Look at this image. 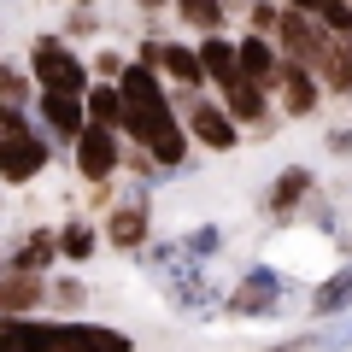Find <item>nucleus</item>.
Wrapping results in <instances>:
<instances>
[{
    "label": "nucleus",
    "mask_w": 352,
    "mask_h": 352,
    "mask_svg": "<svg viewBox=\"0 0 352 352\" xmlns=\"http://www.w3.org/2000/svg\"><path fill=\"white\" fill-rule=\"evenodd\" d=\"M0 352H135L129 329L88 323V317H6Z\"/></svg>",
    "instance_id": "obj_1"
},
{
    "label": "nucleus",
    "mask_w": 352,
    "mask_h": 352,
    "mask_svg": "<svg viewBox=\"0 0 352 352\" xmlns=\"http://www.w3.org/2000/svg\"><path fill=\"white\" fill-rule=\"evenodd\" d=\"M118 135H124L129 147L153 153L164 170H188V159H194V141H188V129H182V112L170 106V88H164L159 100H147V106H129Z\"/></svg>",
    "instance_id": "obj_2"
},
{
    "label": "nucleus",
    "mask_w": 352,
    "mask_h": 352,
    "mask_svg": "<svg viewBox=\"0 0 352 352\" xmlns=\"http://www.w3.org/2000/svg\"><path fill=\"white\" fill-rule=\"evenodd\" d=\"M170 106L182 112V129H188V141L200 153H241L247 129L229 118V106L217 94H206V88H170Z\"/></svg>",
    "instance_id": "obj_3"
},
{
    "label": "nucleus",
    "mask_w": 352,
    "mask_h": 352,
    "mask_svg": "<svg viewBox=\"0 0 352 352\" xmlns=\"http://www.w3.org/2000/svg\"><path fill=\"white\" fill-rule=\"evenodd\" d=\"M24 65H30V76H36V88H65V94H82V88L94 82V76H88L82 47H76V41H65L59 30H47V36L30 41Z\"/></svg>",
    "instance_id": "obj_4"
},
{
    "label": "nucleus",
    "mask_w": 352,
    "mask_h": 352,
    "mask_svg": "<svg viewBox=\"0 0 352 352\" xmlns=\"http://www.w3.org/2000/svg\"><path fill=\"white\" fill-rule=\"evenodd\" d=\"M100 241L112 252H141L153 241V206H147V188H129L118 194L112 206L100 212Z\"/></svg>",
    "instance_id": "obj_5"
},
{
    "label": "nucleus",
    "mask_w": 352,
    "mask_h": 352,
    "mask_svg": "<svg viewBox=\"0 0 352 352\" xmlns=\"http://www.w3.org/2000/svg\"><path fill=\"white\" fill-rule=\"evenodd\" d=\"M71 164H76V176H82L88 188L118 182V170H124V135L106 129V124H88L82 135L71 141Z\"/></svg>",
    "instance_id": "obj_6"
},
{
    "label": "nucleus",
    "mask_w": 352,
    "mask_h": 352,
    "mask_svg": "<svg viewBox=\"0 0 352 352\" xmlns=\"http://www.w3.org/2000/svg\"><path fill=\"white\" fill-rule=\"evenodd\" d=\"M282 288H288V276H282L276 264H252V270L235 276V288L223 294V311L229 317H276L282 311Z\"/></svg>",
    "instance_id": "obj_7"
},
{
    "label": "nucleus",
    "mask_w": 352,
    "mask_h": 352,
    "mask_svg": "<svg viewBox=\"0 0 352 352\" xmlns=\"http://www.w3.org/2000/svg\"><path fill=\"white\" fill-rule=\"evenodd\" d=\"M282 6H288V0H282ZM270 41L282 47V59H288V65H305V71H323V59H329V41H335V36H329V30L317 24L311 12H294V6H288Z\"/></svg>",
    "instance_id": "obj_8"
},
{
    "label": "nucleus",
    "mask_w": 352,
    "mask_h": 352,
    "mask_svg": "<svg viewBox=\"0 0 352 352\" xmlns=\"http://www.w3.org/2000/svg\"><path fill=\"white\" fill-rule=\"evenodd\" d=\"M30 112H36V129L53 141V147H71L76 135L88 129V112H82V94H65V88H36V100H30Z\"/></svg>",
    "instance_id": "obj_9"
},
{
    "label": "nucleus",
    "mask_w": 352,
    "mask_h": 352,
    "mask_svg": "<svg viewBox=\"0 0 352 352\" xmlns=\"http://www.w3.org/2000/svg\"><path fill=\"white\" fill-rule=\"evenodd\" d=\"M47 164H53V141L41 135V129H30V135H6V141H0V188H30Z\"/></svg>",
    "instance_id": "obj_10"
},
{
    "label": "nucleus",
    "mask_w": 352,
    "mask_h": 352,
    "mask_svg": "<svg viewBox=\"0 0 352 352\" xmlns=\"http://www.w3.org/2000/svg\"><path fill=\"white\" fill-rule=\"evenodd\" d=\"M311 200H317V170L311 164H282L270 176V188H264V217L270 223H294Z\"/></svg>",
    "instance_id": "obj_11"
},
{
    "label": "nucleus",
    "mask_w": 352,
    "mask_h": 352,
    "mask_svg": "<svg viewBox=\"0 0 352 352\" xmlns=\"http://www.w3.org/2000/svg\"><path fill=\"white\" fill-rule=\"evenodd\" d=\"M270 100H276L282 118L300 124V118H317V106H323L329 94H323V82H317V71H305V65H282V82H276Z\"/></svg>",
    "instance_id": "obj_12"
},
{
    "label": "nucleus",
    "mask_w": 352,
    "mask_h": 352,
    "mask_svg": "<svg viewBox=\"0 0 352 352\" xmlns=\"http://www.w3.org/2000/svg\"><path fill=\"white\" fill-rule=\"evenodd\" d=\"M47 311V276H30L18 264L0 270V323L6 317H41Z\"/></svg>",
    "instance_id": "obj_13"
},
{
    "label": "nucleus",
    "mask_w": 352,
    "mask_h": 352,
    "mask_svg": "<svg viewBox=\"0 0 352 352\" xmlns=\"http://www.w3.org/2000/svg\"><path fill=\"white\" fill-rule=\"evenodd\" d=\"M235 59H241V76H247V82H258V88H270V94H276V82H282V47L270 36H252V30H241L235 36Z\"/></svg>",
    "instance_id": "obj_14"
},
{
    "label": "nucleus",
    "mask_w": 352,
    "mask_h": 352,
    "mask_svg": "<svg viewBox=\"0 0 352 352\" xmlns=\"http://www.w3.org/2000/svg\"><path fill=\"white\" fill-rule=\"evenodd\" d=\"M6 264H18V270H30V276H53V270H59V229L53 223L24 229V241L6 252Z\"/></svg>",
    "instance_id": "obj_15"
},
{
    "label": "nucleus",
    "mask_w": 352,
    "mask_h": 352,
    "mask_svg": "<svg viewBox=\"0 0 352 352\" xmlns=\"http://www.w3.org/2000/svg\"><path fill=\"white\" fill-rule=\"evenodd\" d=\"M194 47H200V65H206V88H217V94H223V88L241 82V59H235V36H229V30L200 36Z\"/></svg>",
    "instance_id": "obj_16"
},
{
    "label": "nucleus",
    "mask_w": 352,
    "mask_h": 352,
    "mask_svg": "<svg viewBox=\"0 0 352 352\" xmlns=\"http://www.w3.org/2000/svg\"><path fill=\"white\" fill-rule=\"evenodd\" d=\"M159 76H164V88H206V65H200V47H194V41H176V36H164V53H159Z\"/></svg>",
    "instance_id": "obj_17"
},
{
    "label": "nucleus",
    "mask_w": 352,
    "mask_h": 352,
    "mask_svg": "<svg viewBox=\"0 0 352 352\" xmlns=\"http://www.w3.org/2000/svg\"><path fill=\"white\" fill-rule=\"evenodd\" d=\"M53 229H59V264H88L106 247L100 241V217H88V212L65 217V223H53Z\"/></svg>",
    "instance_id": "obj_18"
},
{
    "label": "nucleus",
    "mask_w": 352,
    "mask_h": 352,
    "mask_svg": "<svg viewBox=\"0 0 352 352\" xmlns=\"http://www.w3.org/2000/svg\"><path fill=\"white\" fill-rule=\"evenodd\" d=\"M170 18L188 30L194 41H200V36H217V30L235 24V18L223 12V0H170Z\"/></svg>",
    "instance_id": "obj_19"
},
{
    "label": "nucleus",
    "mask_w": 352,
    "mask_h": 352,
    "mask_svg": "<svg viewBox=\"0 0 352 352\" xmlns=\"http://www.w3.org/2000/svg\"><path fill=\"white\" fill-rule=\"evenodd\" d=\"M340 311H352V258L335 264V270L311 288V317L317 323H323V317H340Z\"/></svg>",
    "instance_id": "obj_20"
},
{
    "label": "nucleus",
    "mask_w": 352,
    "mask_h": 352,
    "mask_svg": "<svg viewBox=\"0 0 352 352\" xmlns=\"http://www.w3.org/2000/svg\"><path fill=\"white\" fill-rule=\"evenodd\" d=\"M82 112L88 124H106V129H124V94H118V82H88L82 88Z\"/></svg>",
    "instance_id": "obj_21"
},
{
    "label": "nucleus",
    "mask_w": 352,
    "mask_h": 352,
    "mask_svg": "<svg viewBox=\"0 0 352 352\" xmlns=\"http://www.w3.org/2000/svg\"><path fill=\"white\" fill-rule=\"evenodd\" d=\"M118 94H124V106H147V100H159V94H164V76L153 71V65L129 59L124 76H118Z\"/></svg>",
    "instance_id": "obj_22"
},
{
    "label": "nucleus",
    "mask_w": 352,
    "mask_h": 352,
    "mask_svg": "<svg viewBox=\"0 0 352 352\" xmlns=\"http://www.w3.org/2000/svg\"><path fill=\"white\" fill-rule=\"evenodd\" d=\"M317 82H323V94H335V100H352V41H329V59H323V71H317Z\"/></svg>",
    "instance_id": "obj_23"
},
{
    "label": "nucleus",
    "mask_w": 352,
    "mask_h": 352,
    "mask_svg": "<svg viewBox=\"0 0 352 352\" xmlns=\"http://www.w3.org/2000/svg\"><path fill=\"white\" fill-rule=\"evenodd\" d=\"M82 305H88V282L53 270V276H47V311L53 317H82Z\"/></svg>",
    "instance_id": "obj_24"
},
{
    "label": "nucleus",
    "mask_w": 352,
    "mask_h": 352,
    "mask_svg": "<svg viewBox=\"0 0 352 352\" xmlns=\"http://www.w3.org/2000/svg\"><path fill=\"white\" fill-rule=\"evenodd\" d=\"M36 100V76H30L24 59H0V106H30Z\"/></svg>",
    "instance_id": "obj_25"
},
{
    "label": "nucleus",
    "mask_w": 352,
    "mask_h": 352,
    "mask_svg": "<svg viewBox=\"0 0 352 352\" xmlns=\"http://www.w3.org/2000/svg\"><path fill=\"white\" fill-rule=\"evenodd\" d=\"M59 36H65V41H76V47H82V41L106 36V18L94 12V6H71V12L59 18Z\"/></svg>",
    "instance_id": "obj_26"
},
{
    "label": "nucleus",
    "mask_w": 352,
    "mask_h": 352,
    "mask_svg": "<svg viewBox=\"0 0 352 352\" xmlns=\"http://www.w3.org/2000/svg\"><path fill=\"white\" fill-rule=\"evenodd\" d=\"M182 252H188L194 264H212L217 252H223V229L217 223H194L188 235H182Z\"/></svg>",
    "instance_id": "obj_27"
},
{
    "label": "nucleus",
    "mask_w": 352,
    "mask_h": 352,
    "mask_svg": "<svg viewBox=\"0 0 352 352\" xmlns=\"http://www.w3.org/2000/svg\"><path fill=\"white\" fill-rule=\"evenodd\" d=\"M329 329H317V335H305L311 340V352H346L352 346V311H340V317H323Z\"/></svg>",
    "instance_id": "obj_28"
},
{
    "label": "nucleus",
    "mask_w": 352,
    "mask_h": 352,
    "mask_svg": "<svg viewBox=\"0 0 352 352\" xmlns=\"http://www.w3.org/2000/svg\"><path fill=\"white\" fill-rule=\"evenodd\" d=\"M88 59V76H94V82H118V76H124V65H129V53L124 47H94V53H82Z\"/></svg>",
    "instance_id": "obj_29"
},
{
    "label": "nucleus",
    "mask_w": 352,
    "mask_h": 352,
    "mask_svg": "<svg viewBox=\"0 0 352 352\" xmlns=\"http://www.w3.org/2000/svg\"><path fill=\"white\" fill-rule=\"evenodd\" d=\"M282 0H252L247 6V18H241V30H252V36H276V24H282Z\"/></svg>",
    "instance_id": "obj_30"
},
{
    "label": "nucleus",
    "mask_w": 352,
    "mask_h": 352,
    "mask_svg": "<svg viewBox=\"0 0 352 352\" xmlns=\"http://www.w3.org/2000/svg\"><path fill=\"white\" fill-rule=\"evenodd\" d=\"M311 18H317L335 41H352V6H346V0H329L323 12H311Z\"/></svg>",
    "instance_id": "obj_31"
},
{
    "label": "nucleus",
    "mask_w": 352,
    "mask_h": 352,
    "mask_svg": "<svg viewBox=\"0 0 352 352\" xmlns=\"http://www.w3.org/2000/svg\"><path fill=\"white\" fill-rule=\"evenodd\" d=\"M329 153H335V159H352V124L346 129H329Z\"/></svg>",
    "instance_id": "obj_32"
},
{
    "label": "nucleus",
    "mask_w": 352,
    "mask_h": 352,
    "mask_svg": "<svg viewBox=\"0 0 352 352\" xmlns=\"http://www.w3.org/2000/svg\"><path fill=\"white\" fill-rule=\"evenodd\" d=\"M141 18H159V12H170V0H129Z\"/></svg>",
    "instance_id": "obj_33"
},
{
    "label": "nucleus",
    "mask_w": 352,
    "mask_h": 352,
    "mask_svg": "<svg viewBox=\"0 0 352 352\" xmlns=\"http://www.w3.org/2000/svg\"><path fill=\"white\" fill-rule=\"evenodd\" d=\"M247 6H252V0H223V12L235 18V24H241V18H247Z\"/></svg>",
    "instance_id": "obj_34"
},
{
    "label": "nucleus",
    "mask_w": 352,
    "mask_h": 352,
    "mask_svg": "<svg viewBox=\"0 0 352 352\" xmlns=\"http://www.w3.org/2000/svg\"><path fill=\"white\" fill-rule=\"evenodd\" d=\"M288 6H294V12H323L329 0H288Z\"/></svg>",
    "instance_id": "obj_35"
},
{
    "label": "nucleus",
    "mask_w": 352,
    "mask_h": 352,
    "mask_svg": "<svg viewBox=\"0 0 352 352\" xmlns=\"http://www.w3.org/2000/svg\"><path fill=\"white\" fill-rule=\"evenodd\" d=\"M65 6H100V0H65Z\"/></svg>",
    "instance_id": "obj_36"
},
{
    "label": "nucleus",
    "mask_w": 352,
    "mask_h": 352,
    "mask_svg": "<svg viewBox=\"0 0 352 352\" xmlns=\"http://www.w3.org/2000/svg\"><path fill=\"white\" fill-rule=\"evenodd\" d=\"M346 6H352V0H346Z\"/></svg>",
    "instance_id": "obj_37"
}]
</instances>
